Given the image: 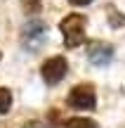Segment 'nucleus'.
<instances>
[{
  "label": "nucleus",
  "instance_id": "1",
  "mask_svg": "<svg viewBox=\"0 0 125 128\" xmlns=\"http://www.w3.org/2000/svg\"><path fill=\"white\" fill-rule=\"evenodd\" d=\"M85 26H87V22H85L83 14H69L66 19H61L59 28H61V36H64L66 48L83 45V40H85Z\"/></svg>",
  "mask_w": 125,
  "mask_h": 128
},
{
  "label": "nucleus",
  "instance_id": "2",
  "mask_svg": "<svg viewBox=\"0 0 125 128\" xmlns=\"http://www.w3.org/2000/svg\"><path fill=\"white\" fill-rule=\"evenodd\" d=\"M69 104L78 112H90L97 104V95H94V88L90 83H83V86H76L73 90L69 92Z\"/></svg>",
  "mask_w": 125,
  "mask_h": 128
},
{
  "label": "nucleus",
  "instance_id": "3",
  "mask_svg": "<svg viewBox=\"0 0 125 128\" xmlns=\"http://www.w3.org/2000/svg\"><path fill=\"white\" fill-rule=\"evenodd\" d=\"M66 71H69V64H66L64 57H50L40 69V74H42L47 86H57V83L66 76Z\"/></svg>",
  "mask_w": 125,
  "mask_h": 128
},
{
  "label": "nucleus",
  "instance_id": "4",
  "mask_svg": "<svg viewBox=\"0 0 125 128\" xmlns=\"http://www.w3.org/2000/svg\"><path fill=\"white\" fill-rule=\"evenodd\" d=\"M87 57L92 64H97V66H104V64H109L113 60V45H109V43H102V40H92L87 45Z\"/></svg>",
  "mask_w": 125,
  "mask_h": 128
},
{
  "label": "nucleus",
  "instance_id": "5",
  "mask_svg": "<svg viewBox=\"0 0 125 128\" xmlns=\"http://www.w3.org/2000/svg\"><path fill=\"white\" fill-rule=\"evenodd\" d=\"M45 36H47V28L42 26L40 22H31L26 28H24V33H21L26 48H38V43H40Z\"/></svg>",
  "mask_w": 125,
  "mask_h": 128
},
{
  "label": "nucleus",
  "instance_id": "6",
  "mask_svg": "<svg viewBox=\"0 0 125 128\" xmlns=\"http://www.w3.org/2000/svg\"><path fill=\"white\" fill-rule=\"evenodd\" d=\"M12 109V92L7 88H0V114H7Z\"/></svg>",
  "mask_w": 125,
  "mask_h": 128
},
{
  "label": "nucleus",
  "instance_id": "7",
  "mask_svg": "<svg viewBox=\"0 0 125 128\" xmlns=\"http://www.w3.org/2000/svg\"><path fill=\"white\" fill-rule=\"evenodd\" d=\"M66 128H97V124L90 119H66Z\"/></svg>",
  "mask_w": 125,
  "mask_h": 128
},
{
  "label": "nucleus",
  "instance_id": "8",
  "mask_svg": "<svg viewBox=\"0 0 125 128\" xmlns=\"http://www.w3.org/2000/svg\"><path fill=\"white\" fill-rule=\"evenodd\" d=\"M106 12H109V19H111V26H113V28H121L123 24H125V17L116 12V7H113V5H109Z\"/></svg>",
  "mask_w": 125,
  "mask_h": 128
},
{
  "label": "nucleus",
  "instance_id": "9",
  "mask_svg": "<svg viewBox=\"0 0 125 128\" xmlns=\"http://www.w3.org/2000/svg\"><path fill=\"white\" fill-rule=\"evenodd\" d=\"M24 5H26V12H38V10H40V2H38V0H21Z\"/></svg>",
  "mask_w": 125,
  "mask_h": 128
},
{
  "label": "nucleus",
  "instance_id": "10",
  "mask_svg": "<svg viewBox=\"0 0 125 128\" xmlns=\"http://www.w3.org/2000/svg\"><path fill=\"white\" fill-rule=\"evenodd\" d=\"M73 5H87V2H92V0H71Z\"/></svg>",
  "mask_w": 125,
  "mask_h": 128
}]
</instances>
